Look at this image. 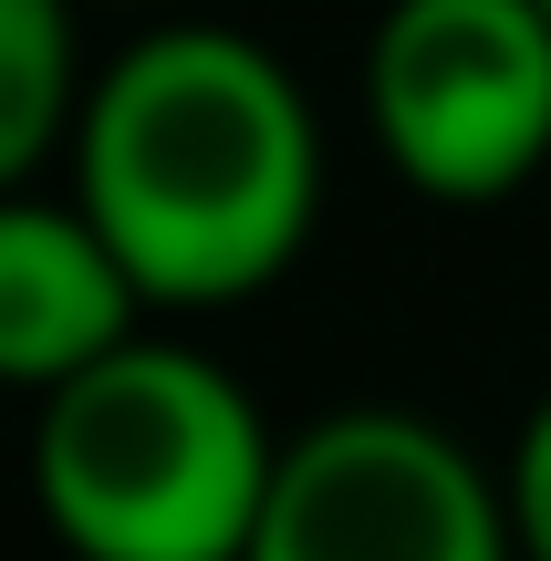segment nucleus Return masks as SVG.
Returning a JSON list of instances; mask_svg holds the SVG:
<instances>
[{
  "label": "nucleus",
  "mask_w": 551,
  "mask_h": 561,
  "mask_svg": "<svg viewBox=\"0 0 551 561\" xmlns=\"http://www.w3.org/2000/svg\"><path fill=\"white\" fill-rule=\"evenodd\" d=\"M73 208L104 229L146 312H229L312 250L323 125L271 42L167 21L83 83Z\"/></svg>",
  "instance_id": "f257e3e1"
},
{
  "label": "nucleus",
  "mask_w": 551,
  "mask_h": 561,
  "mask_svg": "<svg viewBox=\"0 0 551 561\" xmlns=\"http://www.w3.org/2000/svg\"><path fill=\"white\" fill-rule=\"evenodd\" d=\"M282 437L219 354L125 333L32 416V500L73 561H240Z\"/></svg>",
  "instance_id": "f03ea898"
},
{
  "label": "nucleus",
  "mask_w": 551,
  "mask_h": 561,
  "mask_svg": "<svg viewBox=\"0 0 551 561\" xmlns=\"http://www.w3.org/2000/svg\"><path fill=\"white\" fill-rule=\"evenodd\" d=\"M365 115L386 167L437 208H490L551 167L541 0H386L365 42Z\"/></svg>",
  "instance_id": "7ed1b4c3"
},
{
  "label": "nucleus",
  "mask_w": 551,
  "mask_h": 561,
  "mask_svg": "<svg viewBox=\"0 0 551 561\" xmlns=\"http://www.w3.org/2000/svg\"><path fill=\"white\" fill-rule=\"evenodd\" d=\"M240 561H520L510 489L416 405H333L282 437Z\"/></svg>",
  "instance_id": "20e7f679"
},
{
  "label": "nucleus",
  "mask_w": 551,
  "mask_h": 561,
  "mask_svg": "<svg viewBox=\"0 0 551 561\" xmlns=\"http://www.w3.org/2000/svg\"><path fill=\"white\" fill-rule=\"evenodd\" d=\"M136 312L146 291L125 280V261L73 198L0 187V385L53 396L62 375L115 354L136 333Z\"/></svg>",
  "instance_id": "39448f33"
},
{
  "label": "nucleus",
  "mask_w": 551,
  "mask_h": 561,
  "mask_svg": "<svg viewBox=\"0 0 551 561\" xmlns=\"http://www.w3.org/2000/svg\"><path fill=\"white\" fill-rule=\"evenodd\" d=\"M73 0H0V187H21L53 146H73Z\"/></svg>",
  "instance_id": "423d86ee"
},
{
  "label": "nucleus",
  "mask_w": 551,
  "mask_h": 561,
  "mask_svg": "<svg viewBox=\"0 0 551 561\" xmlns=\"http://www.w3.org/2000/svg\"><path fill=\"white\" fill-rule=\"evenodd\" d=\"M500 489H510L520 561H551V396L531 405V426L510 437V468H500Z\"/></svg>",
  "instance_id": "0eeeda50"
},
{
  "label": "nucleus",
  "mask_w": 551,
  "mask_h": 561,
  "mask_svg": "<svg viewBox=\"0 0 551 561\" xmlns=\"http://www.w3.org/2000/svg\"><path fill=\"white\" fill-rule=\"evenodd\" d=\"M541 21H551V0H541Z\"/></svg>",
  "instance_id": "6e6552de"
}]
</instances>
